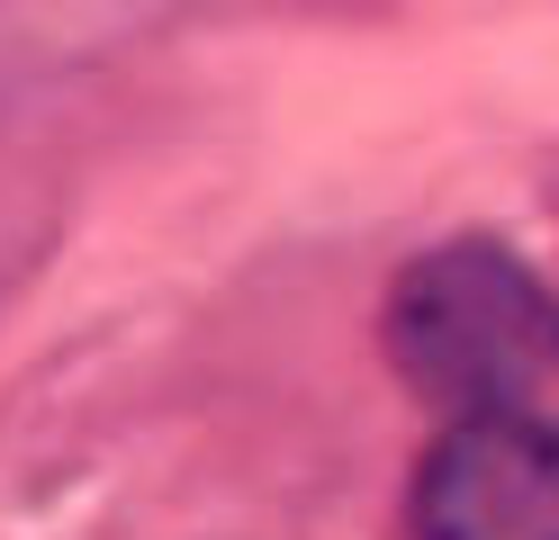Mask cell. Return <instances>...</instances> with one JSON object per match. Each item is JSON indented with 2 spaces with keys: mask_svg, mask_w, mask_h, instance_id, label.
Masks as SVG:
<instances>
[{
  "mask_svg": "<svg viewBox=\"0 0 559 540\" xmlns=\"http://www.w3.org/2000/svg\"><path fill=\"white\" fill-rule=\"evenodd\" d=\"M415 540H559V423L461 415L415 468Z\"/></svg>",
  "mask_w": 559,
  "mask_h": 540,
  "instance_id": "cell-2",
  "label": "cell"
},
{
  "mask_svg": "<svg viewBox=\"0 0 559 540\" xmlns=\"http://www.w3.org/2000/svg\"><path fill=\"white\" fill-rule=\"evenodd\" d=\"M550 343H559L550 288L487 235L433 243L425 262H406L397 288H389V360L451 423L523 406L533 379H542V360H550Z\"/></svg>",
  "mask_w": 559,
  "mask_h": 540,
  "instance_id": "cell-1",
  "label": "cell"
}]
</instances>
